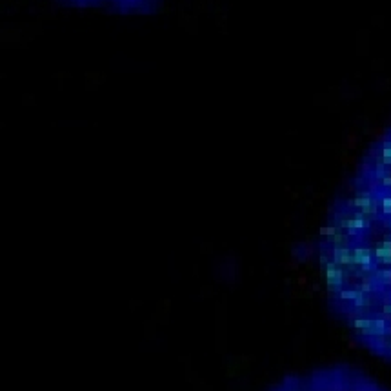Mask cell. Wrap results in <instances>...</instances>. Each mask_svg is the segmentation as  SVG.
<instances>
[{
  "label": "cell",
  "instance_id": "obj_1",
  "mask_svg": "<svg viewBox=\"0 0 391 391\" xmlns=\"http://www.w3.org/2000/svg\"><path fill=\"white\" fill-rule=\"evenodd\" d=\"M317 255L333 315L361 348L391 362V124L331 200Z\"/></svg>",
  "mask_w": 391,
  "mask_h": 391
},
{
  "label": "cell",
  "instance_id": "obj_2",
  "mask_svg": "<svg viewBox=\"0 0 391 391\" xmlns=\"http://www.w3.org/2000/svg\"><path fill=\"white\" fill-rule=\"evenodd\" d=\"M264 391H391L368 371L351 364H324L287 373Z\"/></svg>",
  "mask_w": 391,
  "mask_h": 391
},
{
  "label": "cell",
  "instance_id": "obj_3",
  "mask_svg": "<svg viewBox=\"0 0 391 391\" xmlns=\"http://www.w3.org/2000/svg\"><path fill=\"white\" fill-rule=\"evenodd\" d=\"M66 6L84 9H104L115 13H149L162 0H58Z\"/></svg>",
  "mask_w": 391,
  "mask_h": 391
}]
</instances>
